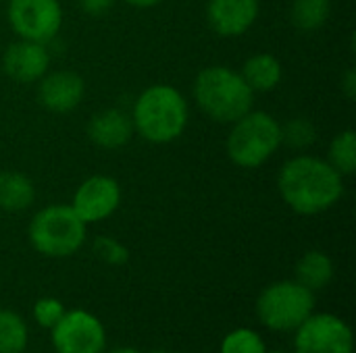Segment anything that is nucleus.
I'll return each mask as SVG.
<instances>
[{"label":"nucleus","mask_w":356,"mask_h":353,"mask_svg":"<svg viewBox=\"0 0 356 353\" xmlns=\"http://www.w3.org/2000/svg\"><path fill=\"white\" fill-rule=\"evenodd\" d=\"M194 98L200 110L217 123H236L252 110L254 92L242 75L229 67H209L194 81Z\"/></svg>","instance_id":"3"},{"label":"nucleus","mask_w":356,"mask_h":353,"mask_svg":"<svg viewBox=\"0 0 356 353\" xmlns=\"http://www.w3.org/2000/svg\"><path fill=\"white\" fill-rule=\"evenodd\" d=\"M35 200V187L23 173H0V208L6 212H21Z\"/></svg>","instance_id":"16"},{"label":"nucleus","mask_w":356,"mask_h":353,"mask_svg":"<svg viewBox=\"0 0 356 353\" xmlns=\"http://www.w3.org/2000/svg\"><path fill=\"white\" fill-rule=\"evenodd\" d=\"M294 353H355L353 329L336 314H311L294 331Z\"/></svg>","instance_id":"7"},{"label":"nucleus","mask_w":356,"mask_h":353,"mask_svg":"<svg viewBox=\"0 0 356 353\" xmlns=\"http://www.w3.org/2000/svg\"><path fill=\"white\" fill-rule=\"evenodd\" d=\"M315 139H317V129L305 117L292 119L290 123L282 127V144H288L290 148L302 150V148H309Z\"/></svg>","instance_id":"22"},{"label":"nucleus","mask_w":356,"mask_h":353,"mask_svg":"<svg viewBox=\"0 0 356 353\" xmlns=\"http://www.w3.org/2000/svg\"><path fill=\"white\" fill-rule=\"evenodd\" d=\"M342 177L353 175L356 169V135L353 129L338 133L330 146V160H327Z\"/></svg>","instance_id":"20"},{"label":"nucleus","mask_w":356,"mask_h":353,"mask_svg":"<svg viewBox=\"0 0 356 353\" xmlns=\"http://www.w3.org/2000/svg\"><path fill=\"white\" fill-rule=\"evenodd\" d=\"M50 64V56L44 44L31 40H19L4 50L2 69L4 73L19 83L40 81Z\"/></svg>","instance_id":"11"},{"label":"nucleus","mask_w":356,"mask_h":353,"mask_svg":"<svg viewBox=\"0 0 356 353\" xmlns=\"http://www.w3.org/2000/svg\"><path fill=\"white\" fill-rule=\"evenodd\" d=\"M113 4H115V0H79L81 10L88 15H94V17L104 15Z\"/></svg>","instance_id":"25"},{"label":"nucleus","mask_w":356,"mask_h":353,"mask_svg":"<svg viewBox=\"0 0 356 353\" xmlns=\"http://www.w3.org/2000/svg\"><path fill=\"white\" fill-rule=\"evenodd\" d=\"M50 341L56 353H104L106 329L88 310H67L50 329Z\"/></svg>","instance_id":"8"},{"label":"nucleus","mask_w":356,"mask_h":353,"mask_svg":"<svg viewBox=\"0 0 356 353\" xmlns=\"http://www.w3.org/2000/svg\"><path fill=\"white\" fill-rule=\"evenodd\" d=\"M240 75L252 92H271L282 81V64L273 54L261 52L244 62Z\"/></svg>","instance_id":"15"},{"label":"nucleus","mask_w":356,"mask_h":353,"mask_svg":"<svg viewBox=\"0 0 356 353\" xmlns=\"http://www.w3.org/2000/svg\"><path fill=\"white\" fill-rule=\"evenodd\" d=\"M219 353H267V347L257 331L236 329L223 337Z\"/></svg>","instance_id":"21"},{"label":"nucleus","mask_w":356,"mask_h":353,"mask_svg":"<svg viewBox=\"0 0 356 353\" xmlns=\"http://www.w3.org/2000/svg\"><path fill=\"white\" fill-rule=\"evenodd\" d=\"M315 312V291L298 281H277L257 300V316L273 333H294Z\"/></svg>","instance_id":"6"},{"label":"nucleus","mask_w":356,"mask_h":353,"mask_svg":"<svg viewBox=\"0 0 356 353\" xmlns=\"http://www.w3.org/2000/svg\"><path fill=\"white\" fill-rule=\"evenodd\" d=\"M284 202L302 216H313L330 210L344 193L342 175L327 162L315 156L290 158L277 177Z\"/></svg>","instance_id":"1"},{"label":"nucleus","mask_w":356,"mask_h":353,"mask_svg":"<svg viewBox=\"0 0 356 353\" xmlns=\"http://www.w3.org/2000/svg\"><path fill=\"white\" fill-rule=\"evenodd\" d=\"M269 353V352H267ZM271 353H290V352H271Z\"/></svg>","instance_id":"30"},{"label":"nucleus","mask_w":356,"mask_h":353,"mask_svg":"<svg viewBox=\"0 0 356 353\" xmlns=\"http://www.w3.org/2000/svg\"><path fill=\"white\" fill-rule=\"evenodd\" d=\"M86 241V223L71 206H48L29 223V243L48 258H67L81 250Z\"/></svg>","instance_id":"5"},{"label":"nucleus","mask_w":356,"mask_h":353,"mask_svg":"<svg viewBox=\"0 0 356 353\" xmlns=\"http://www.w3.org/2000/svg\"><path fill=\"white\" fill-rule=\"evenodd\" d=\"M332 2L330 0H294L292 2V23L300 31H315L325 25L330 19Z\"/></svg>","instance_id":"19"},{"label":"nucleus","mask_w":356,"mask_h":353,"mask_svg":"<svg viewBox=\"0 0 356 353\" xmlns=\"http://www.w3.org/2000/svg\"><path fill=\"white\" fill-rule=\"evenodd\" d=\"M282 146V125L263 110L240 117L227 137V154L240 169H259Z\"/></svg>","instance_id":"4"},{"label":"nucleus","mask_w":356,"mask_h":353,"mask_svg":"<svg viewBox=\"0 0 356 353\" xmlns=\"http://www.w3.org/2000/svg\"><path fill=\"white\" fill-rule=\"evenodd\" d=\"M83 79L73 71H54L44 75L38 87V100L50 112H71L83 100Z\"/></svg>","instance_id":"13"},{"label":"nucleus","mask_w":356,"mask_h":353,"mask_svg":"<svg viewBox=\"0 0 356 353\" xmlns=\"http://www.w3.org/2000/svg\"><path fill=\"white\" fill-rule=\"evenodd\" d=\"M106 353H140L138 350H134V347H117V350H111V352Z\"/></svg>","instance_id":"28"},{"label":"nucleus","mask_w":356,"mask_h":353,"mask_svg":"<svg viewBox=\"0 0 356 353\" xmlns=\"http://www.w3.org/2000/svg\"><path fill=\"white\" fill-rule=\"evenodd\" d=\"M334 279V262L319 250L307 252L296 264V281L311 291L325 289Z\"/></svg>","instance_id":"17"},{"label":"nucleus","mask_w":356,"mask_h":353,"mask_svg":"<svg viewBox=\"0 0 356 353\" xmlns=\"http://www.w3.org/2000/svg\"><path fill=\"white\" fill-rule=\"evenodd\" d=\"M134 135L131 114L119 108H106L96 112L88 125V137L104 150H119L123 148Z\"/></svg>","instance_id":"14"},{"label":"nucleus","mask_w":356,"mask_h":353,"mask_svg":"<svg viewBox=\"0 0 356 353\" xmlns=\"http://www.w3.org/2000/svg\"><path fill=\"white\" fill-rule=\"evenodd\" d=\"M65 312H67V308L56 298H40L31 308L35 325H40L42 329H48V331L63 318Z\"/></svg>","instance_id":"24"},{"label":"nucleus","mask_w":356,"mask_h":353,"mask_svg":"<svg viewBox=\"0 0 356 353\" xmlns=\"http://www.w3.org/2000/svg\"><path fill=\"white\" fill-rule=\"evenodd\" d=\"M125 2L131 4V6H136V8H150V6L161 4L163 0H125Z\"/></svg>","instance_id":"27"},{"label":"nucleus","mask_w":356,"mask_h":353,"mask_svg":"<svg viewBox=\"0 0 356 353\" xmlns=\"http://www.w3.org/2000/svg\"><path fill=\"white\" fill-rule=\"evenodd\" d=\"M259 17V0H209L207 19L215 33L238 37L246 33Z\"/></svg>","instance_id":"12"},{"label":"nucleus","mask_w":356,"mask_h":353,"mask_svg":"<svg viewBox=\"0 0 356 353\" xmlns=\"http://www.w3.org/2000/svg\"><path fill=\"white\" fill-rule=\"evenodd\" d=\"M134 131L150 144L177 139L188 125V102L173 85H150L140 94L131 112Z\"/></svg>","instance_id":"2"},{"label":"nucleus","mask_w":356,"mask_h":353,"mask_svg":"<svg viewBox=\"0 0 356 353\" xmlns=\"http://www.w3.org/2000/svg\"><path fill=\"white\" fill-rule=\"evenodd\" d=\"M342 89H344V94H346V98H355L356 96V73L355 69H350L348 73H346V77H344V83H342Z\"/></svg>","instance_id":"26"},{"label":"nucleus","mask_w":356,"mask_h":353,"mask_svg":"<svg viewBox=\"0 0 356 353\" xmlns=\"http://www.w3.org/2000/svg\"><path fill=\"white\" fill-rule=\"evenodd\" d=\"M8 23L21 40L46 44L63 25V8L58 0H10Z\"/></svg>","instance_id":"9"},{"label":"nucleus","mask_w":356,"mask_h":353,"mask_svg":"<svg viewBox=\"0 0 356 353\" xmlns=\"http://www.w3.org/2000/svg\"><path fill=\"white\" fill-rule=\"evenodd\" d=\"M119 202H121L119 183L113 177L94 175L77 187L71 208L86 225H92L108 218L119 208Z\"/></svg>","instance_id":"10"},{"label":"nucleus","mask_w":356,"mask_h":353,"mask_svg":"<svg viewBox=\"0 0 356 353\" xmlns=\"http://www.w3.org/2000/svg\"><path fill=\"white\" fill-rule=\"evenodd\" d=\"M29 331L25 320L8 308H0V353H23Z\"/></svg>","instance_id":"18"},{"label":"nucleus","mask_w":356,"mask_h":353,"mask_svg":"<svg viewBox=\"0 0 356 353\" xmlns=\"http://www.w3.org/2000/svg\"><path fill=\"white\" fill-rule=\"evenodd\" d=\"M150 353H169V352H163V350H156V352H150Z\"/></svg>","instance_id":"29"},{"label":"nucleus","mask_w":356,"mask_h":353,"mask_svg":"<svg viewBox=\"0 0 356 353\" xmlns=\"http://www.w3.org/2000/svg\"><path fill=\"white\" fill-rule=\"evenodd\" d=\"M94 254L111 266H123L129 260V250L115 237H96L94 239Z\"/></svg>","instance_id":"23"}]
</instances>
